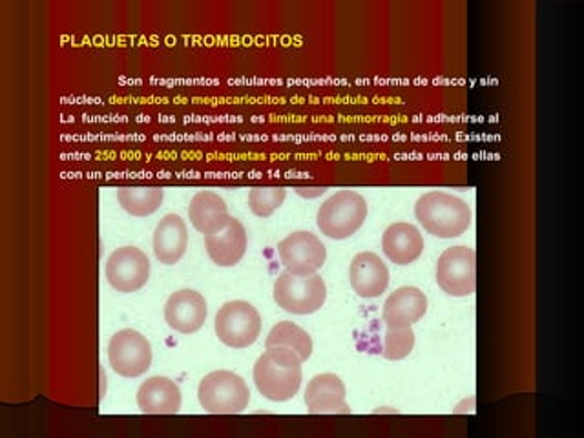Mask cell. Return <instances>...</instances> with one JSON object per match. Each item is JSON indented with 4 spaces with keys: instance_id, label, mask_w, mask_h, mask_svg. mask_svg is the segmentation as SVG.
<instances>
[{
    "instance_id": "cell-5",
    "label": "cell",
    "mask_w": 584,
    "mask_h": 438,
    "mask_svg": "<svg viewBox=\"0 0 584 438\" xmlns=\"http://www.w3.org/2000/svg\"><path fill=\"white\" fill-rule=\"evenodd\" d=\"M273 296L276 305L285 313L298 316L313 315L326 304V282L318 274L296 276L285 271L276 278Z\"/></svg>"
},
{
    "instance_id": "cell-18",
    "label": "cell",
    "mask_w": 584,
    "mask_h": 438,
    "mask_svg": "<svg viewBox=\"0 0 584 438\" xmlns=\"http://www.w3.org/2000/svg\"><path fill=\"white\" fill-rule=\"evenodd\" d=\"M383 254L397 265H411L424 253V237L411 223H393L382 236Z\"/></svg>"
},
{
    "instance_id": "cell-23",
    "label": "cell",
    "mask_w": 584,
    "mask_h": 438,
    "mask_svg": "<svg viewBox=\"0 0 584 438\" xmlns=\"http://www.w3.org/2000/svg\"><path fill=\"white\" fill-rule=\"evenodd\" d=\"M414 333L411 327H388L383 336V358L399 361L413 353Z\"/></svg>"
},
{
    "instance_id": "cell-11",
    "label": "cell",
    "mask_w": 584,
    "mask_h": 438,
    "mask_svg": "<svg viewBox=\"0 0 584 438\" xmlns=\"http://www.w3.org/2000/svg\"><path fill=\"white\" fill-rule=\"evenodd\" d=\"M207 302L196 291H177L166 299V325L182 335H194L202 329L207 320Z\"/></svg>"
},
{
    "instance_id": "cell-2",
    "label": "cell",
    "mask_w": 584,
    "mask_h": 438,
    "mask_svg": "<svg viewBox=\"0 0 584 438\" xmlns=\"http://www.w3.org/2000/svg\"><path fill=\"white\" fill-rule=\"evenodd\" d=\"M414 216L428 233L440 240L462 236L471 225L470 205L448 192H428L419 197Z\"/></svg>"
},
{
    "instance_id": "cell-19",
    "label": "cell",
    "mask_w": 584,
    "mask_h": 438,
    "mask_svg": "<svg viewBox=\"0 0 584 438\" xmlns=\"http://www.w3.org/2000/svg\"><path fill=\"white\" fill-rule=\"evenodd\" d=\"M188 217L197 233H214L228 222V206L219 194L211 191L197 192L188 205Z\"/></svg>"
},
{
    "instance_id": "cell-12",
    "label": "cell",
    "mask_w": 584,
    "mask_h": 438,
    "mask_svg": "<svg viewBox=\"0 0 584 438\" xmlns=\"http://www.w3.org/2000/svg\"><path fill=\"white\" fill-rule=\"evenodd\" d=\"M247 243L244 223L233 216L228 217V222L223 227L205 236L208 256L217 267L238 265L247 253Z\"/></svg>"
},
{
    "instance_id": "cell-9",
    "label": "cell",
    "mask_w": 584,
    "mask_h": 438,
    "mask_svg": "<svg viewBox=\"0 0 584 438\" xmlns=\"http://www.w3.org/2000/svg\"><path fill=\"white\" fill-rule=\"evenodd\" d=\"M151 278V259L135 247H121L110 254L106 279L117 293L132 294L143 289Z\"/></svg>"
},
{
    "instance_id": "cell-6",
    "label": "cell",
    "mask_w": 584,
    "mask_h": 438,
    "mask_svg": "<svg viewBox=\"0 0 584 438\" xmlns=\"http://www.w3.org/2000/svg\"><path fill=\"white\" fill-rule=\"evenodd\" d=\"M214 329L225 346L247 349L262 335V316L254 305L244 299H234L217 310Z\"/></svg>"
},
{
    "instance_id": "cell-8",
    "label": "cell",
    "mask_w": 584,
    "mask_h": 438,
    "mask_svg": "<svg viewBox=\"0 0 584 438\" xmlns=\"http://www.w3.org/2000/svg\"><path fill=\"white\" fill-rule=\"evenodd\" d=\"M109 361L120 377H143L152 366L151 342L140 330H117L110 338Z\"/></svg>"
},
{
    "instance_id": "cell-20",
    "label": "cell",
    "mask_w": 584,
    "mask_h": 438,
    "mask_svg": "<svg viewBox=\"0 0 584 438\" xmlns=\"http://www.w3.org/2000/svg\"><path fill=\"white\" fill-rule=\"evenodd\" d=\"M165 200L161 186H121L117 202L130 216L146 217L154 214Z\"/></svg>"
},
{
    "instance_id": "cell-15",
    "label": "cell",
    "mask_w": 584,
    "mask_h": 438,
    "mask_svg": "<svg viewBox=\"0 0 584 438\" xmlns=\"http://www.w3.org/2000/svg\"><path fill=\"white\" fill-rule=\"evenodd\" d=\"M137 406L145 415H176L182 409V389L171 378H148L137 389Z\"/></svg>"
},
{
    "instance_id": "cell-16",
    "label": "cell",
    "mask_w": 584,
    "mask_h": 438,
    "mask_svg": "<svg viewBox=\"0 0 584 438\" xmlns=\"http://www.w3.org/2000/svg\"><path fill=\"white\" fill-rule=\"evenodd\" d=\"M428 313V298L417 287H400L383 304L382 320L388 327H411Z\"/></svg>"
},
{
    "instance_id": "cell-1",
    "label": "cell",
    "mask_w": 584,
    "mask_h": 438,
    "mask_svg": "<svg viewBox=\"0 0 584 438\" xmlns=\"http://www.w3.org/2000/svg\"><path fill=\"white\" fill-rule=\"evenodd\" d=\"M300 356L289 347H267L254 366V384L259 395L270 403H287L300 391L301 373Z\"/></svg>"
},
{
    "instance_id": "cell-7",
    "label": "cell",
    "mask_w": 584,
    "mask_h": 438,
    "mask_svg": "<svg viewBox=\"0 0 584 438\" xmlns=\"http://www.w3.org/2000/svg\"><path fill=\"white\" fill-rule=\"evenodd\" d=\"M440 289L455 298L471 296L477 289V256L470 247H451L434 268Z\"/></svg>"
},
{
    "instance_id": "cell-14",
    "label": "cell",
    "mask_w": 584,
    "mask_h": 438,
    "mask_svg": "<svg viewBox=\"0 0 584 438\" xmlns=\"http://www.w3.org/2000/svg\"><path fill=\"white\" fill-rule=\"evenodd\" d=\"M349 282L360 298H378L388 291V265L375 253L357 254L349 267Z\"/></svg>"
},
{
    "instance_id": "cell-22",
    "label": "cell",
    "mask_w": 584,
    "mask_h": 438,
    "mask_svg": "<svg viewBox=\"0 0 584 438\" xmlns=\"http://www.w3.org/2000/svg\"><path fill=\"white\" fill-rule=\"evenodd\" d=\"M287 189L284 186H254L248 192V206L254 216L269 217L284 205Z\"/></svg>"
},
{
    "instance_id": "cell-17",
    "label": "cell",
    "mask_w": 584,
    "mask_h": 438,
    "mask_svg": "<svg viewBox=\"0 0 584 438\" xmlns=\"http://www.w3.org/2000/svg\"><path fill=\"white\" fill-rule=\"evenodd\" d=\"M188 247V228L177 214H166L154 233V254L163 265H176Z\"/></svg>"
},
{
    "instance_id": "cell-13",
    "label": "cell",
    "mask_w": 584,
    "mask_h": 438,
    "mask_svg": "<svg viewBox=\"0 0 584 438\" xmlns=\"http://www.w3.org/2000/svg\"><path fill=\"white\" fill-rule=\"evenodd\" d=\"M346 398V384L332 373L316 375L307 386L306 406L310 415H351Z\"/></svg>"
},
{
    "instance_id": "cell-4",
    "label": "cell",
    "mask_w": 584,
    "mask_h": 438,
    "mask_svg": "<svg viewBox=\"0 0 584 438\" xmlns=\"http://www.w3.org/2000/svg\"><path fill=\"white\" fill-rule=\"evenodd\" d=\"M197 398L211 415H238L248 408L250 391L247 381L236 373L214 371L199 381Z\"/></svg>"
},
{
    "instance_id": "cell-10",
    "label": "cell",
    "mask_w": 584,
    "mask_h": 438,
    "mask_svg": "<svg viewBox=\"0 0 584 438\" xmlns=\"http://www.w3.org/2000/svg\"><path fill=\"white\" fill-rule=\"evenodd\" d=\"M279 259L284 263L285 271L296 276H310L318 274L327 259L326 245L315 234H289L278 245Z\"/></svg>"
},
{
    "instance_id": "cell-3",
    "label": "cell",
    "mask_w": 584,
    "mask_h": 438,
    "mask_svg": "<svg viewBox=\"0 0 584 438\" xmlns=\"http://www.w3.org/2000/svg\"><path fill=\"white\" fill-rule=\"evenodd\" d=\"M368 220V202L352 191L337 192L318 211L316 225L331 240H347L362 228Z\"/></svg>"
},
{
    "instance_id": "cell-21",
    "label": "cell",
    "mask_w": 584,
    "mask_h": 438,
    "mask_svg": "<svg viewBox=\"0 0 584 438\" xmlns=\"http://www.w3.org/2000/svg\"><path fill=\"white\" fill-rule=\"evenodd\" d=\"M267 347H289L295 350L296 355L300 356L301 361L309 360L313 355V340H310L309 333L301 329L300 325L293 324V322H279L273 329H270L267 340Z\"/></svg>"
},
{
    "instance_id": "cell-24",
    "label": "cell",
    "mask_w": 584,
    "mask_h": 438,
    "mask_svg": "<svg viewBox=\"0 0 584 438\" xmlns=\"http://www.w3.org/2000/svg\"><path fill=\"white\" fill-rule=\"evenodd\" d=\"M326 191V186H316V189H298V194L304 197H318Z\"/></svg>"
}]
</instances>
